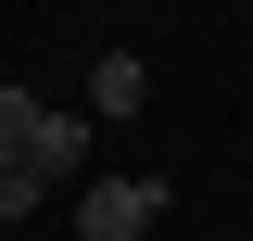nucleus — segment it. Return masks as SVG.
<instances>
[{"mask_svg": "<svg viewBox=\"0 0 253 241\" xmlns=\"http://www.w3.org/2000/svg\"><path fill=\"white\" fill-rule=\"evenodd\" d=\"M38 190H51V178H38L26 152H0V229H26V203H38Z\"/></svg>", "mask_w": 253, "mask_h": 241, "instance_id": "4", "label": "nucleus"}, {"mask_svg": "<svg viewBox=\"0 0 253 241\" xmlns=\"http://www.w3.org/2000/svg\"><path fill=\"white\" fill-rule=\"evenodd\" d=\"M76 229L89 241H152L165 229V178H101L89 203H76Z\"/></svg>", "mask_w": 253, "mask_h": 241, "instance_id": "1", "label": "nucleus"}, {"mask_svg": "<svg viewBox=\"0 0 253 241\" xmlns=\"http://www.w3.org/2000/svg\"><path fill=\"white\" fill-rule=\"evenodd\" d=\"M0 241H26V229H0Z\"/></svg>", "mask_w": 253, "mask_h": 241, "instance_id": "6", "label": "nucleus"}, {"mask_svg": "<svg viewBox=\"0 0 253 241\" xmlns=\"http://www.w3.org/2000/svg\"><path fill=\"white\" fill-rule=\"evenodd\" d=\"M76 152H89V115H51V102H38V127H26V165H38V178H63Z\"/></svg>", "mask_w": 253, "mask_h": 241, "instance_id": "3", "label": "nucleus"}, {"mask_svg": "<svg viewBox=\"0 0 253 241\" xmlns=\"http://www.w3.org/2000/svg\"><path fill=\"white\" fill-rule=\"evenodd\" d=\"M139 102H152V63L101 51V63H89V115H139Z\"/></svg>", "mask_w": 253, "mask_h": 241, "instance_id": "2", "label": "nucleus"}, {"mask_svg": "<svg viewBox=\"0 0 253 241\" xmlns=\"http://www.w3.org/2000/svg\"><path fill=\"white\" fill-rule=\"evenodd\" d=\"M26 127H38V102H26V89H0V152H26Z\"/></svg>", "mask_w": 253, "mask_h": 241, "instance_id": "5", "label": "nucleus"}]
</instances>
